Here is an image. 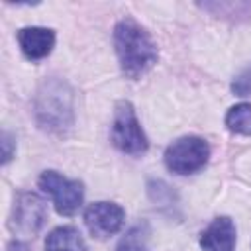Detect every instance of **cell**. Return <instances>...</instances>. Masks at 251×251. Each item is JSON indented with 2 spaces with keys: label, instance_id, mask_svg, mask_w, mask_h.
Instances as JSON below:
<instances>
[{
  "label": "cell",
  "instance_id": "1",
  "mask_svg": "<svg viewBox=\"0 0 251 251\" xmlns=\"http://www.w3.org/2000/svg\"><path fill=\"white\" fill-rule=\"evenodd\" d=\"M35 124L51 133L65 135L75 126V90L61 76H45L33 96Z\"/></svg>",
  "mask_w": 251,
  "mask_h": 251
},
{
  "label": "cell",
  "instance_id": "2",
  "mask_svg": "<svg viewBox=\"0 0 251 251\" xmlns=\"http://www.w3.org/2000/svg\"><path fill=\"white\" fill-rule=\"evenodd\" d=\"M114 49L122 73L137 80L159 59V49L151 33L133 18H124L114 25Z\"/></svg>",
  "mask_w": 251,
  "mask_h": 251
},
{
  "label": "cell",
  "instance_id": "3",
  "mask_svg": "<svg viewBox=\"0 0 251 251\" xmlns=\"http://www.w3.org/2000/svg\"><path fill=\"white\" fill-rule=\"evenodd\" d=\"M110 137H112L114 147L127 155H143L149 149L147 135L135 116L131 102L122 100L116 104Z\"/></svg>",
  "mask_w": 251,
  "mask_h": 251
},
{
  "label": "cell",
  "instance_id": "4",
  "mask_svg": "<svg viewBox=\"0 0 251 251\" xmlns=\"http://www.w3.org/2000/svg\"><path fill=\"white\" fill-rule=\"evenodd\" d=\"M210 145L204 137L184 135L165 149V167L175 175H194L206 167Z\"/></svg>",
  "mask_w": 251,
  "mask_h": 251
},
{
  "label": "cell",
  "instance_id": "5",
  "mask_svg": "<svg viewBox=\"0 0 251 251\" xmlns=\"http://www.w3.org/2000/svg\"><path fill=\"white\" fill-rule=\"evenodd\" d=\"M39 188L53 198L55 210L61 216H75L84 200V186L80 180L67 178L57 171H43L39 176Z\"/></svg>",
  "mask_w": 251,
  "mask_h": 251
},
{
  "label": "cell",
  "instance_id": "6",
  "mask_svg": "<svg viewBox=\"0 0 251 251\" xmlns=\"http://www.w3.org/2000/svg\"><path fill=\"white\" fill-rule=\"evenodd\" d=\"M47 220V204L35 192H20L14 200L10 229L24 237H33Z\"/></svg>",
  "mask_w": 251,
  "mask_h": 251
},
{
  "label": "cell",
  "instance_id": "7",
  "mask_svg": "<svg viewBox=\"0 0 251 251\" xmlns=\"http://www.w3.org/2000/svg\"><path fill=\"white\" fill-rule=\"evenodd\" d=\"M124 220H126V212L116 202L100 200L90 204L84 210V224L92 233V237H98V239H106L118 233L124 226Z\"/></svg>",
  "mask_w": 251,
  "mask_h": 251
},
{
  "label": "cell",
  "instance_id": "8",
  "mask_svg": "<svg viewBox=\"0 0 251 251\" xmlns=\"http://www.w3.org/2000/svg\"><path fill=\"white\" fill-rule=\"evenodd\" d=\"M235 239L237 229L233 220L227 216H218L200 233V247L202 251H235Z\"/></svg>",
  "mask_w": 251,
  "mask_h": 251
},
{
  "label": "cell",
  "instance_id": "9",
  "mask_svg": "<svg viewBox=\"0 0 251 251\" xmlns=\"http://www.w3.org/2000/svg\"><path fill=\"white\" fill-rule=\"evenodd\" d=\"M18 45L29 61H41L55 47V31L41 25L22 27L18 31Z\"/></svg>",
  "mask_w": 251,
  "mask_h": 251
},
{
  "label": "cell",
  "instance_id": "10",
  "mask_svg": "<svg viewBox=\"0 0 251 251\" xmlns=\"http://www.w3.org/2000/svg\"><path fill=\"white\" fill-rule=\"evenodd\" d=\"M45 251H88L84 237L73 226L55 227L45 239Z\"/></svg>",
  "mask_w": 251,
  "mask_h": 251
},
{
  "label": "cell",
  "instance_id": "11",
  "mask_svg": "<svg viewBox=\"0 0 251 251\" xmlns=\"http://www.w3.org/2000/svg\"><path fill=\"white\" fill-rule=\"evenodd\" d=\"M149 226L145 222L131 226L116 245V251H149Z\"/></svg>",
  "mask_w": 251,
  "mask_h": 251
},
{
  "label": "cell",
  "instance_id": "12",
  "mask_svg": "<svg viewBox=\"0 0 251 251\" xmlns=\"http://www.w3.org/2000/svg\"><path fill=\"white\" fill-rule=\"evenodd\" d=\"M226 126L229 131L239 135H251V104L241 102L227 110Z\"/></svg>",
  "mask_w": 251,
  "mask_h": 251
},
{
  "label": "cell",
  "instance_id": "13",
  "mask_svg": "<svg viewBox=\"0 0 251 251\" xmlns=\"http://www.w3.org/2000/svg\"><path fill=\"white\" fill-rule=\"evenodd\" d=\"M147 194L151 198V202L161 208V210H167V208H173L176 204V192L163 180H149L147 182Z\"/></svg>",
  "mask_w": 251,
  "mask_h": 251
},
{
  "label": "cell",
  "instance_id": "14",
  "mask_svg": "<svg viewBox=\"0 0 251 251\" xmlns=\"http://www.w3.org/2000/svg\"><path fill=\"white\" fill-rule=\"evenodd\" d=\"M202 10L214 14V16H251V4L249 2H206L200 4Z\"/></svg>",
  "mask_w": 251,
  "mask_h": 251
},
{
  "label": "cell",
  "instance_id": "15",
  "mask_svg": "<svg viewBox=\"0 0 251 251\" xmlns=\"http://www.w3.org/2000/svg\"><path fill=\"white\" fill-rule=\"evenodd\" d=\"M231 92L235 96H251V67L243 69L231 82Z\"/></svg>",
  "mask_w": 251,
  "mask_h": 251
},
{
  "label": "cell",
  "instance_id": "16",
  "mask_svg": "<svg viewBox=\"0 0 251 251\" xmlns=\"http://www.w3.org/2000/svg\"><path fill=\"white\" fill-rule=\"evenodd\" d=\"M0 145H2V165H8L16 153V141L12 137V133L8 131H2V137H0Z\"/></svg>",
  "mask_w": 251,
  "mask_h": 251
},
{
  "label": "cell",
  "instance_id": "17",
  "mask_svg": "<svg viewBox=\"0 0 251 251\" xmlns=\"http://www.w3.org/2000/svg\"><path fill=\"white\" fill-rule=\"evenodd\" d=\"M8 249H10V251H29V249H27V245H25L24 241H18V239H16V241H12Z\"/></svg>",
  "mask_w": 251,
  "mask_h": 251
}]
</instances>
